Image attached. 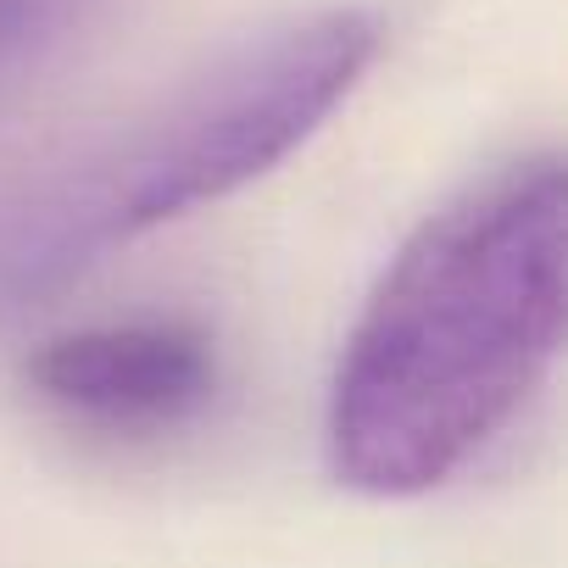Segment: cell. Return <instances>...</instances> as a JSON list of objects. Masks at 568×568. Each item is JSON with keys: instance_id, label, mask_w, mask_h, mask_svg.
<instances>
[{"instance_id": "2", "label": "cell", "mask_w": 568, "mask_h": 568, "mask_svg": "<svg viewBox=\"0 0 568 568\" xmlns=\"http://www.w3.org/2000/svg\"><path fill=\"white\" fill-rule=\"evenodd\" d=\"M379 51L363 7L273 23L179 90L0 195V313H18L118 245L212 206L302 151Z\"/></svg>"}, {"instance_id": "3", "label": "cell", "mask_w": 568, "mask_h": 568, "mask_svg": "<svg viewBox=\"0 0 568 568\" xmlns=\"http://www.w3.org/2000/svg\"><path fill=\"white\" fill-rule=\"evenodd\" d=\"M34 402L101 440H156L195 424L223 379L217 341L190 318H112L51 335L23 368Z\"/></svg>"}, {"instance_id": "1", "label": "cell", "mask_w": 568, "mask_h": 568, "mask_svg": "<svg viewBox=\"0 0 568 568\" xmlns=\"http://www.w3.org/2000/svg\"><path fill=\"white\" fill-rule=\"evenodd\" d=\"M562 318V162L518 156L429 212L379 273L329 379L335 479L363 496L457 479L551 374Z\"/></svg>"}, {"instance_id": "4", "label": "cell", "mask_w": 568, "mask_h": 568, "mask_svg": "<svg viewBox=\"0 0 568 568\" xmlns=\"http://www.w3.org/2000/svg\"><path fill=\"white\" fill-rule=\"evenodd\" d=\"M90 0H0V73L51 45Z\"/></svg>"}]
</instances>
